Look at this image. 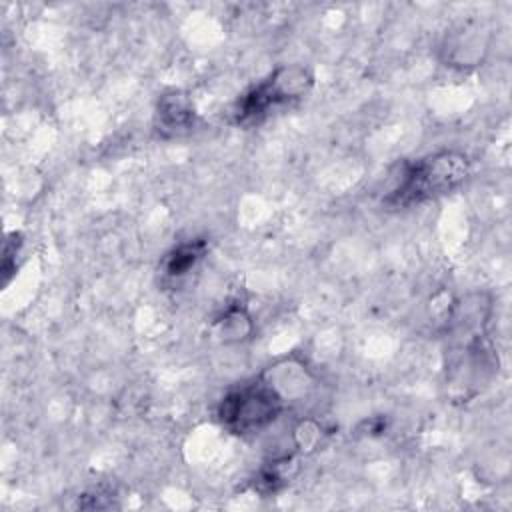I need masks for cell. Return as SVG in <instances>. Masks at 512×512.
I'll return each instance as SVG.
<instances>
[{"label": "cell", "instance_id": "6da1fadb", "mask_svg": "<svg viewBox=\"0 0 512 512\" xmlns=\"http://www.w3.org/2000/svg\"><path fill=\"white\" fill-rule=\"evenodd\" d=\"M470 174V160L464 152L442 150L406 166L398 186L384 198L390 208H408L454 192Z\"/></svg>", "mask_w": 512, "mask_h": 512}, {"label": "cell", "instance_id": "7a4b0ae2", "mask_svg": "<svg viewBox=\"0 0 512 512\" xmlns=\"http://www.w3.org/2000/svg\"><path fill=\"white\" fill-rule=\"evenodd\" d=\"M314 84L312 72L302 64L278 66L266 80L252 86L236 104V124H256L272 106L302 98Z\"/></svg>", "mask_w": 512, "mask_h": 512}, {"label": "cell", "instance_id": "3957f363", "mask_svg": "<svg viewBox=\"0 0 512 512\" xmlns=\"http://www.w3.org/2000/svg\"><path fill=\"white\" fill-rule=\"evenodd\" d=\"M284 410V402L260 380L230 390L220 406V424L238 436L266 430Z\"/></svg>", "mask_w": 512, "mask_h": 512}, {"label": "cell", "instance_id": "277c9868", "mask_svg": "<svg viewBox=\"0 0 512 512\" xmlns=\"http://www.w3.org/2000/svg\"><path fill=\"white\" fill-rule=\"evenodd\" d=\"M258 380L266 384L284 404L304 400L316 386L314 374L296 356L276 360L260 374Z\"/></svg>", "mask_w": 512, "mask_h": 512}, {"label": "cell", "instance_id": "5b68a950", "mask_svg": "<svg viewBox=\"0 0 512 512\" xmlns=\"http://www.w3.org/2000/svg\"><path fill=\"white\" fill-rule=\"evenodd\" d=\"M158 130L164 134H182L196 122V112L190 96L182 90H170L160 96L156 106Z\"/></svg>", "mask_w": 512, "mask_h": 512}, {"label": "cell", "instance_id": "8992f818", "mask_svg": "<svg viewBox=\"0 0 512 512\" xmlns=\"http://www.w3.org/2000/svg\"><path fill=\"white\" fill-rule=\"evenodd\" d=\"M252 328H254L252 318L244 306L226 308L212 324L214 336L224 344L246 340L252 334Z\"/></svg>", "mask_w": 512, "mask_h": 512}, {"label": "cell", "instance_id": "52a82bcc", "mask_svg": "<svg viewBox=\"0 0 512 512\" xmlns=\"http://www.w3.org/2000/svg\"><path fill=\"white\" fill-rule=\"evenodd\" d=\"M206 240L198 238V240H190L184 244H178L176 248H172L164 260H162V270L168 278H180L186 272H190L206 254Z\"/></svg>", "mask_w": 512, "mask_h": 512}, {"label": "cell", "instance_id": "ba28073f", "mask_svg": "<svg viewBox=\"0 0 512 512\" xmlns=\"http://www.w3.org/2000/svg\"><path fill=\"white\" fill-rule=\"evenodd\" d=\"M318 436H320V428L314 422H310V420L300 422V426L294 430V442L302 450L304 448H312L316 444Z\"/></svg>", "mask_w": 512, "mask_h": 512}]
</instances>
